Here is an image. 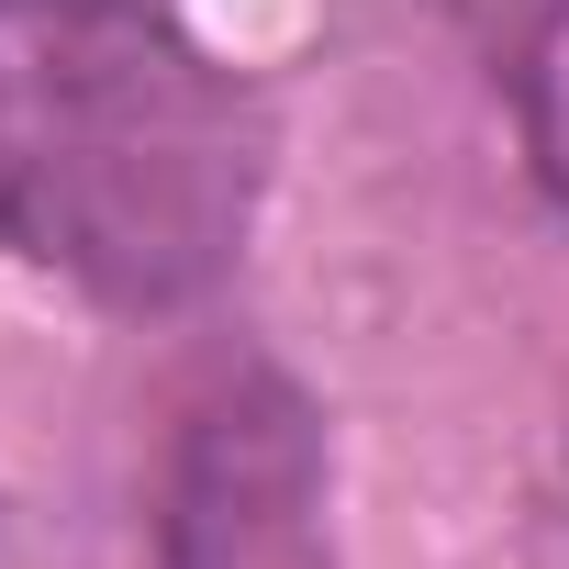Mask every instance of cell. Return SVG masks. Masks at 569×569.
Here are the masks:
<instances>
[{
    "instance_id": "1",
    "label": "cell",
    "mask_w": 569,
    "mask_h": 569,
    "mask_svg": "<svg viewBox=\"0 0 569 569\" xmlns=\"http://www.w3.org/2000/svg\"><path fill=\"white\" fill-rule=\"evenodd\" d=\"M257 101L157 0H0V246L112 313H179L246 257Z\"/></svg>"
},
{
    "instance_id": "3",
    "label": "cell",
    "mask_w": 569,
    "mask_h": 569,
    "mask_svg": "<svg viewBox=\"0 0 569 569\" xmlns=\"http://www.w3.org/2000/svg\"><path fill=\"white\" fill-rule=\"evenodd\" d=\"M513 101H525V157L569 212V0L525 12V57H513Z\"/></svg>"
},
{
    "instance_id": "2",
    "label": "cell",
    "mask_w": 569,
    "mask_h": 569,
    "mask_svg": "<svg viewBox=\"0 0 569 569\" xmlns=\"http://www.w3.org/2000/svg\"><path fill=\"white\" fill-rule=\"evenodd\" d=\"M157 569H336L325 425L279 369H223L168 447Z\"/></svg>"
}]
</instances>
